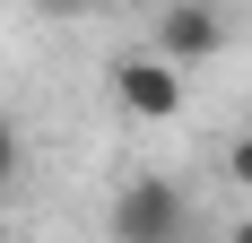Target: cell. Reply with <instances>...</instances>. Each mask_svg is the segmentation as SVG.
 Returning a JSON list of instances; mask_svg holds the SVG:
<instances>
[{
    "instance_id": "obj_6",
    "label": "cell",
    "mask_w": 252,
    "mask_h": 243,
    "mask_svg": "<svg viewBox=\"0 0 252 243\" xmlns=\"http://www.w3.org/2000/svg\"><path fill=\"white\" fill-rule=\"evenodd\" d=\"M44 9H52V18H78V9H87V0H44Z\"/></svg>"
},
{
    "instance_id": "obj_3",
    "label": "cell",
    "mask_w": 252,
    "mask_h": 243,
    "mask_svg": "<svg viewBox=\"0 0 252 243\" xmlns=\"http://www.w3.org/2000/svg\"><path fill=\"white\" fill-rule=\"evenodd\" d=\"M113 96H122V113H139V122H174L183 113V70L157 61V52H122V61H113Z\"/></svg>"
},
{
    "instance_id": "obj_2",
    "label": "cell",
    "mask_w": 252,
    "mask_h": 243,
    "mask_svg": "<svg viewBox=\"0 0 252 243\" xmlns=\"http://www.w3.org/2000/svg\"><path fill=\"white\" fill-rule=\"evenodd\" d=\"M226 35H235V18L218 9V0H165L148 52H157V61H174V70H200V61L226 52Z\"/></svg>"
},
{
    "instance_id": "obj_5",
    "label": "cell",
    "mask_w": 252,
    "mask_h": 243,
    "mask_svg": "<svg viewBox=\"0 0 252 243\" xmlns=\"http://www.w3.org/2000/svg\"><path fill=\"white\" fill-rule=\"evenodd\" d=\"M226 182H244V191H252V122H244V139L226 148Z\"/></svg>"
},
{
    "instance_id": "obj_1",
    "label": "cell",
    "mask_w": 252,
    "mask_h": 243,
    "mask_svg": "<svg viewBox=\"0 0 252 243\" xmlns=\"http://www.w3.org/2000/svg\"><path fill=\"white\" fill-rule=\"evenodd\" d=\"M113 243H183V226H191V209H183V191L165 182V174H130L122 191H113Z\"/></svg>"
},
{
    "instance_id": "obj_4",
    "label": "cell",
    "mask_w": 252,
    "mask_h": 243,
    "mask_svg": "<svg viewBox=\"0 0 252 243\" xmlns=\"http://www.w3.org/2000/svg\"><path fill=\"white\" fill-rule=\"evenodd\" d=\"M18 165H26V148H18V122L0 113V191H9V182H18Z\"/></svg>"
},
{
    "instance_id": "obj_7",
    "label": "cell",
    "mask_w": 252,
    "mask_h": 243,
    "mask_svg": "<svg viewBox=\"0 0 252 243\" xmlns=\"http://www.w3.org/2000/svg\"><path fill=\"white\" fill-rule=\"evenodd\" d=\"M226 243H252V217H244V226H226Z\"/></svg>"
}]
</instances>
